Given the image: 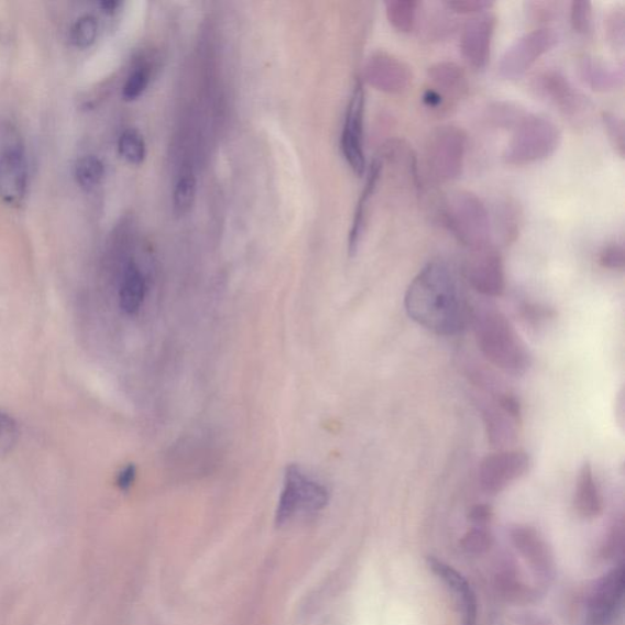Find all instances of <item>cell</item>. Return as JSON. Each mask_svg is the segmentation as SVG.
Instances as JSON below:
<instances>
[{"instance_id": "obj_29", "label": "cell", "mask_w": 625, "mask_h": 625, "mask_svg": "<svg viewBox=\"0 0 625 625\" xmlns=\"http://www.w3.org/2000/svg\"><path fill=\"white\" fill-rule=\"evenodd\" d=\"M571 24L580 36L589 37L593 33L594 11L589 0H574L571 3Z\"/></svg>"}, {"instance_id": "obj_17", "label": "cell", "mask_w": 625, "mask_h": 625, "mask_svg": "<svg viewBox=\"0 0 625 625\" xmlns=\"http://www.w3.org/2000/svg\"><path fill=\"white\" fill-rule=\"evenodd\" d=\"M431 571L443 580L446 584L453 591L457 600L462 607L463 625H475L476 623V597L471 585L468 584L464 577L448 564L429 558Z\"/></svg>"}, {"instance_id": "obj_12", "label": "cell", "mask_w": 625, "mask_h": 625, "mask_svg": "<svg viewBox=\"0 0 625 625\" xmlns=\"http://www.w3.org/2000/svg\"><path fill=\"white\" fill-rule=\"evenodd\" d=\"M529 467V456L523 451L491 454L480 464V483L486 493L497 494L526 474Z\"/></svg>"}, {"instance_id": "obj_4", "label": "cell", "mask_w": 625, "mask_h": 625, "mask_svg": "<svg viewBox=\"0 0 625 625\" xmlns=\"http://www.w3.org/2000/svg\"><path fill=\"white\" fill-rule=\"evenodd\" d=\"M561 130L549 119L528 114L513 130L504 160L509 165H528L549 158L560 146Z\"/></svg>"}, {"instance_id": "obj_27", "label": "cell", "mask_w": 625, "mask_h": 625, "mask_svg": "<svg viewBox=\"0 0 625 625\" xmlns=\"http://www.w3.org/2000/svg\"><path fill=\"white\" fill-rule=\"evenodd\" d=\"M484 418L491 443L495 446H498V443H505L511 440L513 435H515L511 424V421L515 419L511 418L507 413L501 408L496 409L486 407L484 410Z\"/></svg>"}, {"instance_id": "obj_22", "label": "cell", "mask_w": 625, "mask_h": 625, "mask_svg": "<svg viewBox=\"0 0 625 625\" xmlns=\"http://www.w3.org/2000/svg\"><path fill=\"white\" fill-rule=\"evenodd\" d=\"M575 504L585 516H595L601 511L602 498L593 468L585 463L578 476Z\"/></svg>"}, {"instance_id": "obj_10", "label": "cell", "mask_w": 625, "mask_h": 625, "mask_svg": "<svg viewBox=\"0 0 625 625\" xmlns=\"http://www.w3.org/2000/svg\"><path fill=\"white\" fill-rule=\"evenodd\" d=\"M465 276L476 293L498 297L505 292L504 260L494 244L471 250L465 263Z\"/></svg>"}, {"instance_id": "obj_19", "label": "cell", "mask_w": 625, "mask_h": 625, "mask_svg": "<svg viewBox=\"0 0 625 625\" xmlns=\"http://www.w3.org/2000/svg\"><path fill=\"white\" fill-rule=\"evenodd\" d=\"M624 573L623 569H618L606 577L594 595L593 610L594 617L597 622L607 621L612 613L615 612L623 595Z\"/></svg>"}, {"instance_id": "obj_23", "label": "cell", "mask_w": 625, "mask_h": 625, "mask_svg": "<svg viewBox=\"0 0 625 625\" xmlns=\"http://www.w3.org/2000/svg\"><path fill=\"white\" fill-rule=\"evenodd\" d=\"M197 196V180L191 167H185L178 176L174 188L173 206L177 217H184L195 206Z\"/></svg>"}, {"instance_id": "obj_20", "label": "cell", "mask_w": 625, "mask_h": 625, "mask_svg": "<svg viewBox=\"0 0 625 625\" xmlns=\"http://www.w3.org/2000/svg\"><path fill=\"white\" fill-rule=\"evenodd\" d=\"M383 164L382 162L375 161L368 173L366 183L357 205L355 215L353 219V226L350 233V253L354 254L362 238V233L365 228L368 206H370V200L373 197L379 178L382 176Z\"/></svg>"}, {"instance_id": "obj_14", "label": "cell", "mask_w": 625, "mask_h": 625, "mask_svg": "<svg viewBox=\"0 0 625 625\" xmlns=\"http://www.w3.org/2000/svg\"><path fill=\"white\" fill-rule=\"evenodd\" d=\"M366 78L385 94L404 95L413 83V73L409 65L395 55L379 52L368 64Z\"/></svg>"}, {"instance_id": "obj_39", "label": "cell", "mask_w": 625, "mask_h": 625, "mask_svg": "<svg viewBox=\"0 0 625 625\" xmlns=\"http://www.w3.org/2000/svg\"><path fill=\"white\" fill-rule=\"evenodd\" d=\"M136 479V467L133 464L127 465L122 471L118 474L117 484L120 490H129L133 482Z\"/></svg>"}, {"instance_id": "obj_32", "label": "cell", "mask_w": 625, "mask_h": 625, "mask_svg": "<svg viewBox=\"0 0 625 625\" xmlns=\"http://www.w3.org/2000/svg\"><path fill=\"white\" fill-rule=\"evenodd\" d=\"M602 122H604L612 147L615 149L621 158H624L625 125L623 118L616 113H612V111H604V113H602Z\"/></svg>"}, {"instance_id": "obj_15", "label": "cell", "mask_w": 625, "mask_h": 625, "mask_svg": "<svg viewBox=\"0 0 625 625\" xmlns=\"http://www.w3.org/2000/svg\"><path fill=\"white\" fill-rule=\"evenodd\" d=\"M578 72L582 80L599 94L618 91L624 85L623 65L612 64L593 55L579 58Z\"/></svg>"}, {"instance_id": "obj_28", "label": "cell", "mask_w": 625, "mask_h": 625, "mask_svg": "<svg viewBox=\"0 0 625 625\" xmlns=\"http://www.w3.org/2000/svg\"><path fill=\"white\" fill-rule=\"evenodd\" d=\"M119 152L127 162L140 165L146 160V142L136 129H127L121 133L118 142Z\"/></svg>"}, {"instance_id": "obj_35", "label": "cell", "mask_w": 625, "mask_h": 625, "mask_svg": "<svg viewBox=\"0 0 625 625\" xmlns=\"http://www.w3.org/2000/svg\"><path fill=\"white\" fill-rule=\"evenodd\" d=\"M443 6L457 14L476 15L493 8L494 3L486 2V0H452V2H445Z\"/></svg>"}, {"instance_id": "obj_21", "label": "cell", "mask_w": 625, "mask_h": 625, "mask_svg": "<svg viewBox=\"0 0 625 625\" xmlns=\"http://www.w3.org/2000/svg\"><path fill=\"white\" fill-rule=\"evenodd\" d=\"M523 224V211L515 199L502 200L495 211V229L497 238L504 245L515 243Z\"/></svg>"}, {"instance_id": "obj_7", "label": "cell", "mask_w": 625, "mask_h": 625, "mask_svg": "<svg viewBox=\"0 0 625 625\" xmlns=\"http://www.w3.org/2000/svg\"><path fill=\"white\" fill-rule=\"evenodd\" d=\"M537 94L552 105L574 127H585L593 118L591 100L558 70H546L535 78Z\"/></svg>"}, {"instance_id": "obj_26", "label": "cell", "mask_w": 625, "mask_h": 625, "mask_svg": "<svg viewBox=\"0 0 625 625\" xmlns=\"http://www.w3.org/2000/svg\"><path fill=\"white\" fill-rule=\"evenodd\" d=\"M105 164L97 155H84L75 165L76 182L86 191H92L105 177Z\"/></svg>"}, {"instance_id": "obj_3", "label": "cell", "mask_w": 625, "mask_h": 625, "mask_svg": "<svg viewBox=\"0 0 625 625\" xmlns=\"http://www.w3.org/2000/svg\"><path fill=\"white\" fill-rule=\"evenodd\" d=\"M441 219L453 237L471 250L493 244L489 211L483 200L467 189H456L443 198Z\"/></svg>"}, {"instance_id": "obj_33", "label": "cell", "mask_w": 625, "mask_h": 625, "mask_svg": "<svg viewBox=\"0 0 625 625\" xmlns=\"http://www.w3.org/2000/svg\"><path fill=\"white\" fill-rule=\"evenodd\" d=\"M150 84V73L146 69L139 68L135 72L131 73L128 77V80L122 87V97L129 102L140 98Z\"/></svg>"}, {"instance_id": "obj_30", "label": "cell", "mask_w": 625, "mask_h": 625, "mask_svg": "<svg viewBox=\"0 0 625 625\" xmlns=\"http://www.w3.org/2000/svg\"><path fill=\"white\" fill-rule=\"evenodd\" d=\"M605 33L610 47L623 53L625 46V13L622 8L613 9L606 15Z\"/></svg>"}, {"instance_id": "obj_18", "label": "cell", "mask_w": 625, "mask_h": 625, "mask_svg": "<svg viewBox=\"0 0 625 625\" xmlns=\"http://www.w3.org/2000/svg\"><path fill=\"white\" fill-rule=\"evenodd\" d=\"M146 296V281L135 263H130L122 274L120 284V307L129 316L136 315Z\"/></svg>"}, {"instance_id": "obj_36", "label": "cell", "mask_w": 625, "mask_h": 625, "mask_svg": "<svg viewBox=\"0 0 625 625\" xmlns=\"http://www.w3.org/2000/svg\"><path fill=\"white\" fill-rule=\"evenodd\" d=\"M522 317L524 320H527L530 326L539 327L544 321L553 318L555 311L538 305L526 304L522 307Z\"/></svg>"}, {"instance_id": "obj_16", "label": "cell", "mask_w": 625, "mask_h": 625, "mask_svg": "<svg viewBox=\"0 0 625 625\" xmlns=\"http://www.w3.org/2000/svg\"><path fill=\"white\" fill-rule=\"evenodd\" d=\"M429 86L454 107L469 92V81L460 65L440 62L428 69Z\"/></svg>"}, {"instance_id": "obj_24", "label": "cell", "mask_w": 625, "mask_h": 625, "mask_svg": "<svg viewBox=\"0 0 625 625\" xmlns=\"http://www.w3.org/2000/svg\"><path fill=\"white\" fill-rule=\"evenodd\" d=\"M419 7L417 0H390L386 2L390 24L398 32H410L416 28Z\"/></svg>"}, {"instance_id": "obj_31", "label": "cell", "mask_w": 625, "mask_h": 625, "mask_svg": "<svg viewBox=\"0 0 625 625\" xmlns=\"http://www.w3.org/2000/svg\"><path fill=\"white\" fill-rule=\"evenodd\" d=\"M98 36V21L94 15L78 18L70 30V40L77 47L91 46Z\"/></svg>"}, {"instance_id": "obj_9", "label": "cell", "mask_w": 625, "mask_h": 625, "mask_svg": "<svg viewBox=\"0 0 625 625\" xmlns=\"http://www.w3.org/2000/svg\"><path fill=\"white\" fill-rule=\"evenodd\" d=\"M29 166L24 146L13 133L0 143V199L18 207L26 197Z\"/></svg>"}, {"instance_id": "obj_37", "label": "cell", "mask_w": 625, "mask_h": 625, "mask_svg": "<svg viewBox=\"0 0 625 625\" xmlns=\"http://www.w3.org/2000/svg\"><path fill=\"white\" fill-rule=\"evenodd\" d=\"M423 105L426 106L432 113L443 114L449 113V111L453 108L452 105L448 102V100L443 99L437 91H434L432 88L427 87L424 89L423 92Z\"/></svg>"}, {"instance_id": "obj_11", "label": "cell", "mask_w": 625, "mask_h": 625, "mask_svg": "<svg viewBox=\"0 0 625 625\" xmlns=\"http://www.w3.org/2000/svg\"><path fill=\"white\" fill-rule=\"evenodd\" d=\"M364 113L365 92L361 81H357L346 111L341 136V150L346 162L357 176H363L366 169L364 153Z\"/></svg>"}, {"instance_id": "obj_2", "label": "cell", "mask_w": 625, "mask_h": 625, "mask_svg": "<svg viewBox=\"0 0 625 625\" xmlns=\"http://www.w3.org/2000/svg\"><path fill=\"white\" fill-rule=\"evenodd\" d=\"M471 320L485 359L502 372L519 376L531 365V354L509 319L493 306L478 307Z\"/></svg>"}, {"instance_id": "obj_40", "label": "cell", "mask_w": 625, "mask_h": 625, "mask_svg": "<svg viewBox=\"0 0 625 625\" xmlns=\"http://www.w3.org/2000/svg\"><path fill=\"white\" fill-rule=\"evenodd\" d=\"M120 3L118 2H113V0H110V2H103L102 4H100V7L103 8L105 11H107V13H114V11L118 9Z\"/></svg>"}, {"instance_id": "obj_38", "label": "cell", "mask_w": 625, "mask_h": 625, "mask_svg": "<svg viewBox=\"0 0 625 625\" xmlns=\"http://www.w3.org/2000/svg\"><path fill=\"white\" fill-rule=\"evenodd\" d=\"M528 11L530 14V18L535 21H547V20H551L556 13H557V4L556 3H539V2H533V3H528Z\"/></svg>"}, {"instance_id": "obj_1", "label": "cell", "mask_w": 625, "mask_h": 625, "mask_svg": "<svg viewBox=\"0 0 625 625\" xmlns=\"http://www.w3.org/2000/svg\"><path fill=\"white\" fill-rule=\"evenodd\" d=\"M405 308L412 320L442 337L462 332L472 315L451 267L439 261L427 264L413 278Z\"/></svg>"}, {"instance_id": "obj_6", "label": "cell", "mask_w": 625, "mask_h": 625, "mask_svg": "<svg viewBox=\"0 0 625 625\" xmlns=\"http://www.w3.org/2000/svg\"><path fill=\"white\" fill-rule=\"evenodd\" d=\"M328 502L329 490L326 486L306 476L299 467L288 465L276 511V523L283 526L298 515L319 512L328 505Z\"/></svg>"}, {"instance_id": "obj_34", "label": "cell", "mask_w": 625, "mask_h": 625, "mask_svg": "<svg viewBox=\"0 0 625 625\" xmlns=\"http://www.w3.org/2000/svg\"><path fill=\"white\" fill-rule=\"evenodd\" d=\"M599 262L605 270L613 272H623L625 266V251L623 243H610L602 249L599 255Z\"/></svg>"}, {"instance_id": "obj_5", "label": "cell", "mask_w": 625, "mask_h": 625, "mask_svg": "<svg viewBox=\"0 0 625 625\" xmlns=\"http://www.w3.org/2000/svg\"><path fill=\"white\" fill-rule=\"evenodd\" d=\"M467 133L460 127L446 125L431 132L426 149V166L434 184H448L462 174Z\"/></svg>"}, {"instance_id": "obj_13", "label": "cell", "mask_w": 625, "mask_h": 625, "mask_svg": "<svg viewBox=\"0 0 625 625\" xmlns=\"http://www.w3.org/2000/svg\"><path fill=\"white\" fill-rule=\"evenodd\" d=\"M496 24V15L491 10L472 15L465 22L461 36L462 57L475 70L487 65Z\"/></svg>"}, {"instance_id": "obj_8", "label": "cell", "mask_w": 625, "mask_h": 625, "mask_svg": "<svg viewBox=\"0 0 625 625\" xmlns=\"http://www.w3.org/2000/svg\"><path fill=\"white\" fill-rule=\"evenodd\" d=\"M558 33L550 28L533 30L519 37L502 55L498 75L504 80L515 81L526 75L545 54L558 44Z\"/></svg>"}, {"instance_id": "obj_25", "label": "cell", "mask_w": 625, "mask_h": 625, "mask_svg": "<svg viewBox=\"0 0 625 625\" xmlns=\"http://www.w3.org/2000/svg\"><path fill=\"white\" fill-rule=\"evenodd\" d=\"M529 113L517 105L495 102L485 111L487 124L497 129L515 130Z\"/></svg>"}]
</instances>
